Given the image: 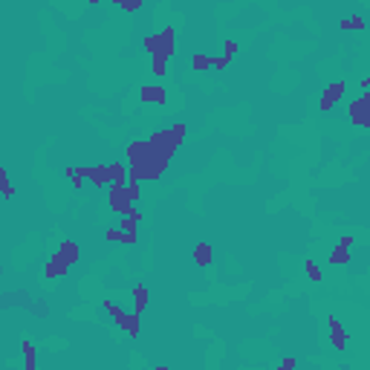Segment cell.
I'll use <instances>...</instances> for the list:
<instances>
[{
	"instance_id": "8fae6325",
	"label": "cell",
	"mask_w": 370,
	"mask_h": 370,
	"mask_svg": "<svg viewBox=\"0 0 370 370\" xmlns=\"http://www.w3.org/2000/svg\"><path fill=\"white\" fill-rule=\"evenodd\" d=\"M304 269L309 272V278H312V280H321V269H318L312 260H304Z\"/></svg>"
},
{
	"instance_id": "7a4b0ae2",
	"label": "cell",
	"mask_w": 370,
	"mask_h": 370,
	"mask_svg": "<svg viewBox=\"0 0 370 370\" xmlns=\"http://www.w3.org/2000/svg\"><path fill=\"white\" fill-rule=\"evenodd\" d=\"M341 92H344V84H341V81L330 84V87L324 90V95H321V110H324V113H327V110H333V104L341 98Z\"/></svg>"
},
{
	"instance_id": "8992f818",
	"label": "cell",
	"mask_w": 370,
	"mask_h": 370,
	"mask_svg": "<svg viewBox=\"0 0 370 370\" xmlns=\"http://www.w3.org/2000/svg\"><path fill=\"white\" fill-rule=\"evenodd\" d=\"M139 98L142 101H165V90L162 87H142Z\"/></svg>"
},
{
	"instance_id": "ba28073f",
	"label": "cell",
	"mask_w": 370,
	"mask_h": 370,
	"mask_svg": "<svg viewBox=\"0 0 370 370\" xmlns=\"http://www.w3.org/2000/svg\"><path fill=\"white\" fill-rule=\"evenodd\" d=\"M330 333H333V341H336V347L341 350V347L347 344V336H344V330H341V324L336 321V318L330 321Z\"/></svg>"
},
{
	"instance_id": "30bf717a",
	"label": "cell",
	"mask_w": 370,
	"mask_h": 370,
	"mask_svg": "<svg viewBox=\"0 0 370 370\" xmlns=\"http://www.w3.org/2000/svg\"><path fill=\"white\" fill-rule=\"evenodd\" d=\"M341 26H344V29H365V23H362V18H359V15H353V18H350V21H344Z\"/></svg>"
},
{
	"instance_id": "4fadbf2b",
	"label": "cell",
	"mask_w": 370,
	"mask_h": 370,
	"mask_svg": "<svg viewBox=\"0 0 370 370\" xmlns=\"http://www.w3.org/2000/svg\"><path fill=\"white\" fill-rule=\"evenodd\" d=\"M159 370H165V368H159Z\"/></svg>"
},
{
	"instance_id": "5b68a950",
	"label": "cell",
	"mask_w": 370,
	"mask_h": 370,
	"mask_svg": "<svg viewBox=\"0 0 370 370\" xmlns=\"http://www.w3.org/2000/svg\"><path fill=\"white\" fill-rule=\"evenodd\" d=\"M350 249H353V243H350V240H341L339 246H336V252L330 254V263H344V260L350 257Z\"/></svg>"
},
{
	"instance_id": "6da1fadb",
	"label": "cell",
	"mask_w": 370,
	"mask_h": 370,
	"mask_svg": "<svg viewBox=\"0 0 370 370\" xmlns=\"http://www.w3.org/2000/svg\"><path fill=\"white\" fill-rule=\"evenodd\" d=\"M350 122L359 124V127L370 124V119H368V98H359V101L350 104Z\"/></svg>"
},
{
	"instance_id": "52a82bcc",
	"label": "cell",
	"mask_w": 370,
	"mask_h": 370,
	"mask_svg": "<svg viewBox=\"0 0 370 370\" xmlns=\"http://www.w3.org/2000/svg\"><path fill=\"white\" fill-rule=\"evenodd\" d=\"M194 260H197L200 266H206V263L211 260V246H208V243H200V246L194 249Z\"/></svg>"
},
{
	"instance_id": "3957f363",
	"label": "cell",
	"mask_w": 370,
	"mask_h": 370,
	"mask_svg": "<svg viewBox=\"0 0 370 370\" xmlns=\"http://www.w3.org/2000/svg\"><path fill=\"white\" fill-rule=\"evenodd\" d=\"M110 203H113V208H116L119 214H127V211H130V191H127V188H113Z\"/></svg>"
},
{
	"instance_id": "7c38bea8",
	"label": "cell",
	"mask_w": 370,
	"mask_h": 370,
	"mask_svg": "<svg viewBox=\"0 0 370 370\" xmlns=\"http://www.w3.org/2000/svg\"><path fill=\"white\" fill-rule=\"evenodd\" d=\"M0 188H3V194H6V197H12V194H15V188L9 185V180H6V171H3V168H0Z\"/></svg>"
},
{
	"instance_id": "277c9868",
	"label": "cell",
	"mask_w": 370,
	"mask_h": 370,
	"mask_svg": "<svg viewBox=\"0 0 370 370\" xmlns=\"http://www.w3.org/2000/svg\"><path fill=\"white\" fill-rule=\"evenodd\" d=\"M58 260H61L64 266H69V263H75L78 260V246L75 243H61V249H58V254H55Z\"/></svg>"
},
{
	"instance_id": "9c48e42d",
	"label": "cell",
	"mask_w": 370,
	"mask_h": 370,
	"mask_svg": "<svg viewBox=\"0 0 370 370\" xmlns=\"http://www.w3.org/2000/svg\"><path fill=\"white\" fill-rule=\"evenodd\" d=\"M133 298H136V304H133V307H136V312H142V309H145V304H148V289H145V286H139V289L133 292Z\"/></svg>"
}]
</instances>
